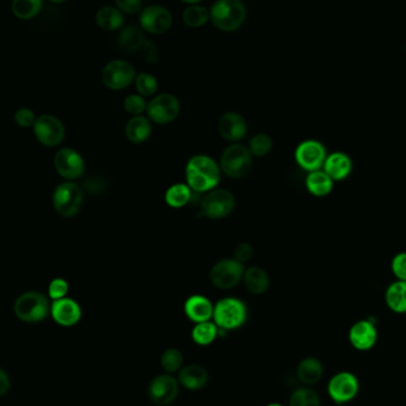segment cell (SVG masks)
I'll use <instances>...</instances> for the list:
<instances>
[{"instance_id":"8d00e7d4","label":"cell","mask_w":406,"mask_h":406,"mask_svg":"<svg viewBox=\"0 0 406 406\" xmlns=\"http://www.w3.org/2000/svg\"><path fill=\"white\" fill-rule=\"evenodd\" d=\"M272 146H274V141L269 134L258 133L256 136H253L250 141L248 150L251 152L252 156L265 157L267 154H270V151L272 150Z\"/></svg>"},{"instance_id":"4316f807","label":"cell","mask_w":406,"mask_h":406,"mask_svg":"<svg viewBox=\"0 0 406 406\" xmlns=\"http://www.w3.org/2000/svg\"><path fill=\"white\" fill-rule=\"evenodd\" d=\"M297 378L305 385L318 383L323 377V365L318 358L308 357L300 360L297 366Z\"/></svg>"},{"instance_id":"4fadbf2b","label":"cell","mask_w":406,"mask_h":406,"mask_svg":"<svg viewBox=\"0 0 406 406\" xmlns=\"http://www.w3.org/2000/svg\"><path fill=\"white\" fill-rule=\"evenodd\" d=\"M360 390L359 380L349 372H340L328 383V394L339 405L353 401Z\"/></svg>"},{"instance_id":"6da1fadb","label":"cell","mask_w":406,"mask_h":406,"mask_svg":"<svg viewBox=\"0 0 406 406\" xmlns=\"http://www.w3.org/2000/svg\"><path fill=\"white\" fill-rule=\"evenodd\" d=\"M221 172L220 165L209 156H193L187 163V184L195 193H208L217 188Z\"/></svg>"},{"instance_id":"277c9868","label":"cell","mask_w":406,"mask_h":406,"mask_svg":"<svg viewBox=\"0 0 406 406\" xmlns=\"http://www.w3.org/2000/svg\"><path fill=\"white\" fill-rule=\"evenodd\" d=\"M51 305L47 297L37 291H29L18 297L14 303V313L21 321L36 323L43 321L50 313Z\"/></svg>"},{"instance_id":"3957f363","label":"cell","mask_w":406,"mask_h":406,"mask_svg":"<svg viewBox=\"0 0 406 406\" xmlns=\"http://www.w3.org/2000/svg\"><path fill=\"white\" fill-rule=\"evenodd\" d=\"M248 307L235 297H226L214 304L213 320L221 331H235L248 321Z\"/></svg>"},{"instance_id":"1f68e13d","label":"cell","mask_w":406,"mask_h":406,"mask_svg":"<svg viewBox=\"0 0 406 406\" xmlns=\"http://www.w3.org/2000/svg\"><path fill=\"white\" fill-rule=\"evenodd\" d=\"M220 333L219 327L212 321L195 323L194 328L191 331V339L195 344L204 347V346L212 344L214 341L217 340Z\"/></svg>"},{"instance_id":"c3c4849f","label":"cell","mask_w":406,"mask_h":406,"mask_svg":"<svg viewBox=\"0 0 406 406\" xmlns=\"http://www.w3.org/2000/svg\"><path fill=\"white\" fill-rule=\"evenodd\" d=\"M266 406H283V405H280V404H278V403H271V404H269V405H266Z\"/></svg>"},{"instance_id":"b9f144b4","label":"cell","mask_w":406,"mask_h":406,"mask_svg":"<svg viewBox=\"0 0 406 406\" xmlns=\"http://www.w3.org/2000/svg\"><path fill=\"white\" fill-rule=\"evenodd\" d=\"M37 118L35 117V113L32 112L30 108H21L16 112L14 115V120L19 126L22 128H29V126H34Z\"/></svg>"},{"instance_id":"7c38bea8","label":"cell","mask_w":406,"mask_h":406,"mask_svg":"<svg viewBox=\"0 0 406 406\" xmlns=\"http://www.w3.org/2000/svg\"><path fill=\"white\" fill-rule=\"evenodd\" d=\"M327 150L321 141L307 139L297 145L295 150L296 163L305 171L321 170L327 158Z\"/></svg>"},{"instance_id":"ffe728a7","label":"cell","mask_w":406,"mask_h":406,"mask_svg":"<svg viewBox=\"0 0 406 406\" xmlns=\"http://www.w3.org/2000/svg\"><path fill=\"white\" fill-rule=\"evenodd\" d=\"M323 171L334 182L344 181L353 171V160L347 154L336 151L327 156L323 164Z\"/></svg>"},{"instance_id":"44dd1931","label":"cell","mask_w":406,"mask_h":406,"mask_svg":"<svg viewBox=\"0 0 406 406\" xmlns=\"http://www.w3.org/2000/svg\"><path fill=\"white\" fill-rule=\"evenodd\" d=\"M177 380L188 391H200L207 386L209 374L207 370L198 363H190L178 371Z\"/></svg>"},{"instance_id":"ab89813d","label":"cell","mask_w":406,"mask_h":406,"mask_svg":"<svg viewBox=\"0 0 406 406\" xmlns=\"http://www.w3.org/2000/svg\"><path fill=\"white\" fill-rule=\"evenodd\" d=\"M69 285L68 283L62 278L53 279V282L49 285V297L53 300L64 298L68 294Z\"/></svg>"},{"instance_id":"d590c367","label":"cell","mask_w":406,"mask_h":406,"mask_svg":"<svg viewBox=\"0 0 406 406\" xmlns=\"http://www.w3.org/2000/svg\"><path fill=\"white\" fill-rule=\"evenodd\" d=\"M134 86L141 97H154L158 91V80L150 73H139L134 79Z\"/></svg>"},{"instance_id":"30bf717a","label":"cell","mask_w":406,"mask_h":406,"mask_svg":"<svg viewBox=\"0 0 406 406\" xmlns=\"http://www.w3.org/2000/svg\"><path fill=\"white\" fill-rule=\"evenodd\" d=\"M136 69L125 60H113L102 68V81L110 91H123L134 82Z\"/></svg>"},{"instance_id":"7a4b0ae2","label":"cell","mask_w":406,"mask_h":406,"mask_svg":"<svg viewBox=\"0 0 406 406\" xmlns=\"http://www.w3.org/2000/svg\"><path fill=\"white\" fill-rule=\"evenodd\" d=\"M209 12L214 27L224 32H237L248 17L243 0H215Z\"/></svg>"},{"instance_id":"f6af8a7d","label":"cell","mask_w":406,"mask_h":406,"mask_svg":"<svg viewBox=\"0 0 406 406\" xmlns=\"http://www.w3.org/2000/svg\"><path fill=\"white\" fill-rule=\"evenodd\" d=\"M10 386L11 383H10L9 375L4 370L0 368V397L9 392Z\"/></svg>"},{"instance_id":"f35d334b","label":"cell","mask_w":406,"mask_h":406,"mask_svg":"<svg viewBox=\"0 0 406 406\" xmlns=\"http://www.w3.org/2000/svg\"><path fill=\"white\" fill-rule=\"evenodd\" d=\"M391 270L398 280L406 282V252H399L393 256Z\"/></svg>"},{"instance_id":"e0dca14e","label":"cell","mask_w":406,"mask_h":406,"mask_svg":"<svg viewBox=\"0 0 406 406\" xmlns=\"http://www.w3.org/2000/svg\"><path fill=\"white\" fill-rule=\"evenodd\" d=\"M221 137L232 143H238L248 134V123L243 115L237 112H227L217 123Z\"/></svg>"},{"instance_id":"8fae6325","label":"cell","mask_w":406,"mask_h":406,"mask_svg":"<svg viewBox=\"0 0 406 406\" xmlns=\"http://www.w3.org/2000/svg\"><path fill=\"white\" fill-rule=\"evenodd\" d=\"M174 18L169 9L162 5H149L141 10L139 25L143 32L150 35H163L172 27Z\"/></svg>"},{"instance_id":"7bdbcfd3","label":"cell","mask_w":406,"mask_h":406,"mask_svg":"<svg viewBox=\"0 0 406 406\" xmlns=\"http://www.w3.org/2000/svg\"><path fill=\"white\" fill-rule=\"evenodd\" d=\"M139 53L144 56L147 62L156 63L158 61V49H157V45L150 40H146Z\"/></svg>"},{"instance_id":"7dc6e473","label":"cell","mask_w":406,"mask_h":406,"mask_svg":"<svg viewBox=\"0 0 406 406\" xmlns=\"http://www.w3.org/2000/svg\"><path fill=\"white\" fill-rule=\"evenodd\" d=\"M49 1H51V3H56V4H61V3H66L68 0H49Z\"/></svg>"},{"instance_id":"bcb514c9","label":"cell","mask_w":406,"mask_h":406,"mask_svg":"<svg viewBox=\"0 0 406 406\" xmlns=\"http://www.w3.org/2000/svg\"><path fill=\"white\" fill-rule=\"evenodd\" d=\"M181 1H183L187 5H196L200 4L202 0H181Z\"/></svg>"},{"instance_id":"cb8c5ba5","label":"cell","mask_w":406,"mask_h":406,"mask_svg":"<svg viewBox=\"0 0 406 406\" xmlns=\"http://www.w3.org/2000/svg\"><path fill=\"white\" fill-rule=\"evenodd\" d=\"M95 22L105 32H117L124 25V14L117 6H104L95 14Z\"/></svg>"},{"instance_id":"5b68a950","label":"cell","mask_w":406,"mask_h":406,"mask_svg":"<svg viewBox=\"0 0 406 406\" xmlns=\"http://www.w3.org/2000/svg\"><path fill=\"white\" fill-rule=\"evenodd\" d=\"M219 165L226 176L241 178L251 169L252 154L246 146L235 143L224 150Z\"/></svg>"},{"instance_id":"ee69618b","label":"cell","mask_w":406,"mask_h":406,"mask_svg":"<svg viewBox=\"0 0 406 406\" xmlns=\"http://www.w3.org/2000/svg\"><path fill=\"white\" fill-rule=\"evenodd\" d=\"M253 256V248L248 243H239L235 248V259L240 263H246L251 259Z\"/></svg>"},{"instance_id":"ac0fdd59","label":"cell","mask_w":406,"mask_h":406,"mask_svg":"<svg viewBox=\"0 0 406 406\" xmlns=\"http://www.w3.org/2000/svg\"><path fill=\"white\" fill-rule=\"evenodd\" d=\"M378 340V331L371 320H361L349 329V342L358 350H370Z\"/></svg>"},{"instance_id":"d6a6232c","label":"cell","mask_w":406,"mask_h":406,"mask_svg":"<svg viewBox=\"0 0 406 406\" xmlns=\"http://www.w3.org/2000/svg\"><path fill=\"white\" fill-rule=\"evenodd\" d=\"M43 0H12V12L21 21H29L40 14Z\"/></svg>"},{"instance_id":"f1b7e54d","label":"cell","mask_w":406,"mask_h":406,"mask_svg":"<svg viewBox=\"0 0 406 406\" xmlns=\"http://www.w3.org/2000/svg\"><path fill=\"white\" fill-rule=\"evenodd\" d=\"M145 42L146 38L143 30L132 25L121 30L118 37V45L128 53H139Z\"/></svg>"},{"instance_id":"74e56055","label":"cell","mask_w":406,"mask_h":406,"mask_svg":"<svg viewBox=\"0 0 406 406\" xmlns=\"http://www.w3.org/2000/svg\"><path fill=\"white\" fill-rule=\"evenodd\" d=\"M125 112H128V115L132 117H137V115H143L145 113L146 108H147V102L144 97H141V94H131L128 97H125L124 104Z\"/></svg>"},{"instance_id":"e575fe53","label":"cell","mask_w":406,"mask_h":406,"mask_svg":"<svg viewBox=\"0 0 406 406\" xmlns=\"http://www.w3.org/2000/svg\"><path fill=\"white\" fill-rule=\"evenodd\" d=\"M183 362H184V357L180 349H165L160 355V366L165 373L169 374H174L180 371L183 367Z\"/></svg>"},{"instance_id":"ba28073f","label":"cell","mask_w":406,"mask_h":406,"mask_svg":"<svg viewBox=\"0 0 406 406\" xmlns=\"http://www.w3.org/2000/svg\"><path fill=\"white\" fill-rule=\"evenodd\" d=\"M181 112V104L174 94L162 93L147 102L146 117L155 124L167 125L176 119Z\"/></svg>"},{"instance_id":"5bb4252c","label":"cell","mask_w":406,"mask_h":406,"mask_svg":"<svg viewBox=\"0 0 406 406\" xmlns=\"http://www.w3.org/2000/svg\"><path fill=\"white\" fill-rule=\"evenodd\" d=\"M180 383L172 374L164 373L155 377L149 385V397L156 405L167 406L176 401Z\"/></svg>"},{"instance_id":"8992f818","label":"cell","mask_w":406,"mask_h":406,"mask_svg":"<svg viewBox=\"0 0 406 406\" xmlns=\"http://www.w3.org/2000/svg\"><path fill=\"white\" fill-rule=\"evenodd\" d=\"M235 198L232 191L227 189H215L208 191L201 202L203 217L211 220H221L230 215L235 211Z\"/></svg>"},{"instance_id":"f546056e","label":"cell","mask_w":406,"mask_h":406,"mask_svg":"<svg viewBox=\"0 0 406 406\" xmlns=\"http://www.w3.org/2000/svg\"><path fill=\"white\" fill-rule=\"evenodd\" d=\"M193 199V190L187 183H175L165 191V202L169 207L183 208Z\"/></svg>"},{"instance_id":"83f0119b","label":"cell","mask_w":406,"mask_h":406,"mask_svg":"<svg viewBox=\"0 0 406 406\" xmlns=\"http://www.w3.org/2000/svg\"><path fill=\"white\" fill-rule=\"evenodd\" d=\"M385 302L393 313H406V282L396 280L391 283L385 291Z\"/></svg>"},{"instance_id":"d6986e66","label":"cell","mask_w":406,"mask_h":406,"mask_svg":"<svg viewBox=\"0 0 406 406\" xmlns=\"http://www.w3.org/2000/svg\"><path fill=\"white\" fill-rule=\"evenodd\" d=\"M50 313L53 316V321L63 327H71L79 322L82 316V310L79 303L71 298H61L53 300Z\"/></svg>"},{"instance_id":"d4e9b609","label":"cell","mask_w":406,"mask_h":406,"mask_svg":"<svg viewBox=\"0 0 406 406\" xmlns=\"http://www.w3.org/2000/svg\"><path fill=\"white\" fill-rule=\"evenodd\" d=\"M305 187L313 196L324 198L334 189V181L321 169L308 174L305 178Z\"/></svg>"},{"instance_id":"9c48e42d","label":"cell","mask_w":406,"mask_h":406,"mask_svg":"<svg viewBox=\"0 0 406 406\" xmlns=\"http://www.w3.org/2000/svg\"><path fill=\"white\" fill-rule=\"evenodd\" d=\"M243 272H245V266L243 263H240L235 258L233 259L227 258L214 264L211 270L209 278L213 285L217 289L228 290L237 287L239 283L241 282Z\"/></svg>"},{"instance_id":"4dcf8cb0","label":"cell","mask_w":406,"mask_h":406,"mask_svg":"<svg viewBox=\"0 0 406 406\" xmlns=\"http://www.w3.org/2000/svg\"><path fill=\"white\" fill-rule=\"evenodd\" d=\"M182 21L188 27L199 29L211 21V12L202 5H188L182 12Z\"/></svg>"},{"instance_id":"60d3db41","label":"cell","mask_w":406,"mask_h":406,"mask_svg":"<svg viewBox=\"0 0 406 406\" xmlns=\"http://www.w3.org/2000/svg\"><path fill=\"white\" fill-rule=\"evenodd\" d=\"M115 3L124 14H136L143 10V0H115Z\"/></svg>"},{"instance_id":"836d02e7","label":"cell","mask_w":406,"mask_h":406,"mask_svg":"<svg viewBox=\"0 0 406 406\" xmlns=\"http://www.w3.org/2000/svg\"><path fill=\"white\" fill-rule=\"evenodd\" d=\"M289 406H321V398L313 389L300 387L290 396Z\"/></svg>"},{"instance_id":"2e32d148","label":"cell","mask_w":406,"mask_h":406,"mask_svg":"<svg viewBox=\"0 0 406 406\" xmlns=\"http://www.w3.org/2000/svg\"><path fill=\"white\" fill-rule=\"evenodd\" d=\"M53 165L61 176L67 180H76L84 172V160L79 152L69 147H64L56 152Z\"/></svg>"},{"instance_id":"484cf974","label":"cell","mask_w":406,"mask_h":406,"mask_svg":"<svg viewBox=\"0 0 406 406\" xmlns=\"http://www.w3.org/2000/svg\"><path fill=\"white\" fill-rule=\"evenodd\" d=\"M243 280L248 291L254 295L264 294L270 287L269 274L259 266H251L245 270Z\"/></svg>"},{"instance_id":"52a82bcc","label":"cell","mask_w":406,"mask_h":406,"mask_svg":"<svg viewBox=\"0 0 406 406\" xmlns=\"http://www.w3.org/2000/svg\"><path fill=\"white\" fill-rule=\"evenodd\" d=\"M82 202H84V193L74 182L61 183L53 191V207L62 217H75L82 207Z\"/></svg>"},{"instance_id":"7402d4cb","label":"cell","mask_w":406,"mask_h":406,"mask_svg":"<svg viewBox=\"0 0 406 406\" xmlns=\"http://www.w3.org/2000/svg\"><path fill=\"white\" fill-rule=\"evenodd\" d=\"M214 304L203 295H193L184 303V313L191 322L201 323L212 321Z\"/></svg>"},{"instance_id":"603a6c76","label":"cell","mask_w":406,"mask_h":406,"mask_svg":"<svg viewBox=\"0 0 406 406\" xmlns=\"http://www.w3.org/2000/svg\"><path fill=\"white\" fill-rule=\"evenodd\" d=\"M152 121L145 115H137L128 120L125 126V136L133 144H141L150 138Z\"/></svg>"},{"instance_id":"9a60e30c","label":"cell","mask_w":406,"mask_h":406,"mask_svg":"<svg viewBox=\"0 0 406 406\" xmlns=\"http://www.w3.org/2000/svg\"><path fill=\"white\" fill-rule=\"evenodd\" d=\"M32 128L38 141L50 147L61 144L66 133L62 123L50 115H40Z\"/></svg>"}]
</instances>
